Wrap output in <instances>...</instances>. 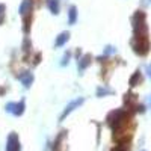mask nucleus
<instances>
[{"mask_svg":"<svg viewBox=\"0 0 151 151\" xmlns=\"http://www.w3.org/2000/svg\"><path fill=\"white\" fill-rule=\"evenodd\" d=\"M110 151H129V144H118L116 147H113Z\"/></svg>","mask_w":151,"mask_h":151,"instance_id":"nucleus-18","label":"nucleus"},{"mask_svg":"<svg viewBox=\"0 0 151 151\" xmlns=\"http://www.w3.org/2000/svg\"><path fill=\"white\" fill-rule=\"evenodd\" d=\"M33 8L35 2L33 0H23L20 5V15L23 17V32L29 33L33 21Z\"/></svg>","mask_w":151,"mask_h":151,"instance_id":"nucleus-2","label":"nucleus"},{"mask_svg":"<svg viewBox=\"0 0 151 151\" xmlns=\"http://www.w3.org/2000/svg\"><path fill=\"white\" fill-rule=\"evenodd\" d=\"M30 55H32V41L29 36H26L23 41V60L24 62L30 60Z\"/></svg>","mask_w":151,"mask_h":151,"instance_id":"nucleus-11","label":"nucleus"},{"mask_svg":"<svg viewBox=\"0 0 151 151\" xmlns=\"http://www.w3.org/2000/svg\"><path fill=\"white\" fill-rule=\"evenodd\" d=\"M18 79H20V82L23 83L24 88H30L32 83H33V80H35L32 71H21V73L18 74Z\"/></svg>","mask_w":151,"mask_h":151,"instance_id":"nucleus-10","label":"nucleus"},{"mask_svg":"<svg viewBox=\"0 0 151 151\" xmlns=\"http://www.w3.org/2000/svg\"><path fill=\"white\" fill-rule=\"evenodd\" d=\"M147 74H148V77L151 79V64H150V65L147 67Z\"/></svg>","mask_w":151,"mask_h":151,"instance_id":"nucleus-23","label":"nucleus"},{"mask_svg":"<svg viewBox=\"0 0 151 151\" xmlns=\"http://www.w3.org/2000/svg\"><path fill=\"white\" fill-rule=\"evenodd\" d=\"M133 23V36H148L147 15L144 11H136L132 18Z\"/></svg>","mask_w":151,"mask_h":151,"instance_id":"nucleus-3","label":"nucleus"},{"mask_svg":"<svg viewBox=\"0 0 151 151\" xmlns=\"http://www.w3.org/2000/svg\"><path fill=\"white\" fill-rule=\"evenodd\" d=\"M40 62H41V53H38L33 56V65H38Z\"/></svg>","mask_w":151,"mask_h":151,"instance_id":"nucleus-22","label":"nucleus"},{"mask_svg":"<svg viewBox=\"0 0 151 151\" xmlns=\"http://www.w3.org/2000/svg\"><path fill=\"white\" fill-rule=\"evenodd\" d=\"M5 110L8 113H11V115H14V116H21L24 110H26V103H24V100H20V101L17 103H8L5 106Z\"/></svg>","mask_w":151,"mask_h":151,"instance_id":"nucleus-6","label":"nucleus"},{"mask_svg":"<svg viewBox=\"0 0 151 151\" xmlns=\"http://www.w3.org/2000/svg\"><path fill=\"white\" fill-rule=\"evenodd\" d=\"M68 40H70V32H62V33H59L58 35V38H56V42H55V47H62V45H65L67 42H68Z\"/></svg>","mask_w":151,"mask_h":151,"instance_id":"nucleus-13","label":"nucleus"},{"mask_svg":"<svg viewBox=\"0 0 151 151\" xmlns=\"http://www.w3.org/2000/svg\"><path fill=\"white\" fill-rule=\"evenodd\" d=\"M6 151H21V144H20V137L17 133H11L8 136V142H6Z\"/></svg>","mask_w":151,"mask_h":151,"instance_id":"nucleus-8","label":"nucleus"},{"mask_svg":"<svg viewBox=\"0 0 151 151\" xmlns=\"http://www.w3.org/2000/svg\"><path fill=\"white\" fill-rule=\"evenodd\" d=\"M141 83H142V74H141V71H134V74L132 76L130 80H129V85L132 88H134V86L141 85Z\"/></svg>","mask_w":151,"mask_h":151,"instance_id":"nucleus-14","label":"nucleus"},{"mask_svg":"<svg viewBox=\"0 0 151 151\" xmlns=\"http://www.w3.org/2000/svg\"><path fill=\"white\" fill-rule=\"evenodd\" d=\"M148 2H151V0H148Z\"/></svg>","mask_w":151,"mask_h":151,"instance_id":"nucleus-25","label":"nucleus"},{"mask_svg":"<svg viewBox=\"0 0 151 151\" xmlns=\"http://www.w3.org/2000/svg\"><path fill=\"white\" fill-rule=\"evenodd\" d=\"M76 21H77V8L70 6V9H68V23L73 26V24H76Z\"/></svg>","mask_w":151,"mask_h":151,"instance_id":"nucleus-16","label":"nucleus"},{"mask_svg":"<svg viewBox=\"0 0 151 151\" xmlns=\"http://www.w3.org/2000/svg\"><path fill=\"white\" fill-rule=\"evenodd\" d=\"M65 141H67V130H64V132L59 133V136L56 137L55 142H53L52 151H67V144H65Z\"/></svg>","mask_w":151,"mask_h":151,"instance_id":"nucleus-9","label":"nucleus"},{"mask_svg":"<svg viewBox=\"0 0 151 151\" xmlns=\"http://www.w3.org/2000/svg\"><path fill=\"white\" fill-rule=\"evenodd\" d=\"M70 58H71V53L70 52H65V55H64V58H62V60H60V65H68V62H70Z\"/></svg>","mask_w":151,"mask_h":151,"instance_id":"nucleus-19","label":"nucleus"},{"mask_svg":"<svg viewBox=\"0 0 151 151\" xmlns=\"http://www.w3.org/2000/svg\"><path fill=\"white\" fill-rule=\"evenodd\" d=\"M116 50H115V47H112V45H107L106 47V50H104V56H109V55H113Z\"/></svg>","mask_w":151,"mask_h":151,"instance_id":"nucleus-21","label":"nucleus"},{"mask_svg":"<svg viewBox=\"0 0 151 151\" xmlns=\"http://www.w3.org/2000/svg\"><path fill=\"white\" fill-rule=\"evenodd\" d=\"M148 104H150V107H151V95L148 97Z\"/></svg>","mask_w":151,"mask_h":151,"instance_id":"nucleus-24","label":"nucleus"},{"mask_svg":"<svg viewBox=\"0 0 151 151\" xmlns=\"http://www.w3.org/2000/svg\"><path fill=\"white\" fill-rule=\"evenodd\" d=\"M91 62H92V56H91V55H83L82 58H79V60H77L79 71H80V73H83L88 67L91 65Z\"/></svg>","mask_w":151,"mask_h":151,"instance_id":"nucleus-12","label":"nucleus"},{"mask_svg":"<svg viewBox=\"0 0 151 151\" xmlns=\"http://www.w3.org/2000/svg\"><path fill=\"white\" fill-rule=\"evenodd\" d=\"M109 94H113V91L109 89V88H104V86L97 88V97H104V95H109Z\"/></svg>","mask_w":151,"mask_h":151,"instance_id":"nucleus-17","label":"nucleus"},{"mask_svg":"<svg viewBox=\"0 0 151 151\" xmlns=\"http://www.w3.org/2000/svg\"><path fill=\"white\" fill-rule=\"evenodd\" d=\"M150 40L148 36H133L132 40V48L136 55L139 56H147L150 52Z\"/></svg>","mask_w":151,"mask_h":151,"instance_id":"nucleus-4","label":"nucleus"},{"mask_svg":"<svg viewBox=\"0 0 151 151\" xmlns=\"http://www.w3.org/2000/svg\"><path fill=\"white\" fill-rule=\"evenodd\" d=\"M124 109L129 112H144L145 107L137 103V95L133 92H127L124 95Z\"/></svg>","mask_w":151,"mask_h":151,"instance_id":"nucleus-5","label":"nucleus"},{"mask_svg":"<svg viewBox=\"0 0 151 151\" xmlns=\"http://www.w3.org/2000/svg\"><path fill=\"white\" fill-rule=\"evenodd\" d=\"M5 5L3 3H0V24H3V21H5Z\"/></svg>","mask_w":151,"mask_h":151,"instance_id":"nucleus-20","label":"nucleus"},{"mask_svg":"<svg viewBox=\"0 0 151 151\" xmlns=\"http://www.w3.org/2000/svg\"><path fill=\"white\" fill-rule=\"evenodd\" d=\"M47 6H48L50 12H52L53 15H58L59 14V8H60L59 0H47Z\"/></svg>","mask_w":151,"mask_h":151,"instance_id":"nucleus-15","label":"nucleus"},{"mask_svg":"<svg viewBox=\"0 0 151 151\" xmlns=\"http://www.w3.org/2000/svg\"><path fill=\"white\" fill-rule=\"evenodd\" d=\"M85 103V98L83 97H79V98H74L73 100V101H70L68 104H67V107L64 109V112H62L60 113V116H59V121H64L68 115H70V113L73 112V110H76V109H77V107H80L82 104Z\"/></svg>","mask_w":151,"mask_h":151,"instance_id":"nucleus-7","label":"nucleus"},{"mask_svg":"<svg viewBox=\"0 0 151 151\" xmlns=\"http://www.w3.org/2000/svg\"><path fill=\"white\" fill-rule=\"evenodd\" d=\"M133 116L132 112L125 109H115L112 110L107 118L106 124L113 132V141L118 144H129L132 139V132H133Z\"/></svg>","mask_w":151,"mask_h":151,"instance_id":"nucleus-1","label":"nucleus"}]
</instances>
